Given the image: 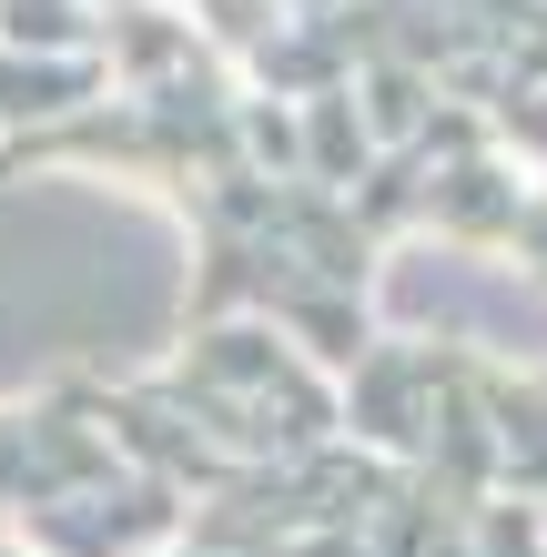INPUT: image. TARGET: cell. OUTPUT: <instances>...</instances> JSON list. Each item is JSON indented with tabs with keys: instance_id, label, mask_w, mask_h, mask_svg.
Returning <instances> with one entry per match:
<instances>
[{
	"instance_id": "cell-1",
	"label": "cell",
	"mask_w": 547,
	"mask_h": 557,
	"mask_svg": "<svg viewBox=\"0 0 547 557\" xmlns=\"http://www.w3.org/2000/svg\"><path fill=\"white\" fill-rule=\"evenodd\" d=\"M122 467L112 436L91 425V406L72 396V375L51 385V396H21V406H0V517H21L30 507H61V497H82V486H102Z\"/></svg>"
},
{
	"instance_id": "cell-2",
	"label": "cell",
	"mask_w": 547,
	"mask_h": 557,
	"mask_svg": "<svg viewBox=\"0 0 547 557\" xmlns=\"http://www.w3.org/2000/svg\"><path fill=\"white\" fill-rule=\"evenodd\" d=\"M11 537H21L30 557H163V547L183 537V497H173L163 476L112 467L102 486H82V497L30 507Z\"/></svg>"
},
{
	"instance_id": "cell-3",
	"label": "cell",
	"mask_w": 547,
	"mask_h": 557,
	"mask_svg": "<svg viewBox=\"0 0 547 557\" xmlns=\"http://www.w3.org/2000/svg\"><path fill=\"white\" fill-rule=\"evenodd\" d=\"M91 102H112L102 51H0V143L51 133V122H72Z\"/></svg>"
},
{
	"instance_id": "cell-4",
	"label": "cell",
	"mask_w": 547,
	"mask_h": 557,
	"mask_svg": "<svg viewBox=\"0 0 547 557\" xmlns=\"http://www.w3.org/2000/svg\"><path fill=\"white\" fill-rule=\"evenodd\" d=\"M0 51H102L91 0H0Z\"/></svg>"
},
{
	"instance_id": "cell-5",
	"label": "cell",
	"mask_w": 547,
	"mask_h": 557,
	"mask_svg": "<svg viewBox=\"0 0 547 557\" xmlns=\"http://www.w3.org/2000/svg\"><path fill=\"white\" fill-rule=\"evenodd\" d=\"M0 557H30V547H21V537H11V528H0Z\"/></svg>"
},
{
	"instance_id": "cell-6",
	"label": "cell",
	"mask_w": 547,
	"mask_h": 557,
	"mask_svg": "<svg viewBox=\"0 0 547 557\" xmlns=\"http://www.w3.org/2000/svg\"><path fill=\"white\" fill-rule=\"evenodd\" d=\"M0 528H11V517H0Z\"/></svg>"
}]
</instances>
